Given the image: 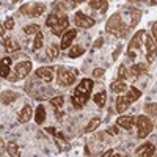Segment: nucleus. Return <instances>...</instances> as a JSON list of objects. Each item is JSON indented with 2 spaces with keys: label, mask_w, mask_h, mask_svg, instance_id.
<instances>
[{
  "label": "nucleus",
  "mask_w": 157,
  "mask_h": 157,
  "mask_svg": "<svg viewBox=\"0 0 157 157\" xmlns=\"http://www.w3.org/2000/svg\"><path fill=\"white\" fill-rule=\"evenodd\" d=\"M93 85L94 82L91 78H82V82L75 86L74 93L71 96V102L75 109H82L86 105V102L91 96V91H93Z\"/></svg>",
  "instance_id": "f257e3e1"
},
{
  "label": "nucleus",
  "mask_w": 157,
  "mask_h": 157,
  "mask_svg": "<svg viewBox=\"0 0 157 157\" xmlns=\"http://www.w3.org/2000/svg\"><path fill=\"white\" fill-rule=\"evenodd\" d=\"M46 25L52 30V33L54 35H57V36H63L64 35V32L66 30H69L68 27H69V17L66 16V14H63L61 11H52L50 14L47 16V19H46Z\"/></svg>",
  "instance_id": "f03ea898"
},
{
  "label": "nucleus",
  "mask_w": 157,
  "mask_h": 157,
  "mask_svg": "<svg viewBox=\"0 0 157 157\" xmlns=\"http://www.w3.org/2000/svg\"><path fill=\"white\" fill-rule=\"evenodd\" d=\"M105 30L107 33L116 36V38H126L130 32L129 29V24H124L123 21V16L120 14V13H115V14H112L109 19H107V24H105Z\"/></svg>",
  "instance_id": "7ed1b4c3"
},
{
  "label": "nucleus",
  "mask_w": 157,
  "mask_h": 157,
  "mask_svg": "<svg viewBox=\"0 0 157 157\" xmlns=\"http://www.w3.org/2000/svg\"><path fill=\"white\" fill-rule=\"evenodd\" d=\"M135 123H137V130H138L137 137H138L140 140H143L145 137H148V135L152 132L154 124H152V120H151L149 116H146V115H140V116L135 118Z\"/></svg>",
  "instance_id": "20e7f679"
},
{
  "label": "nucleus",
  "mask_w": 157,
  "mask_h": 157,
  "mask_svg": "<svg viewBox=\"0 0 157 157\" xmlns=\"http://www.w3.org/2000/svg\"><path fill=\"white\" fill-rule=\"evenodd\" d=\"M30 71H32V61H29V60L19 61V63H16L14 69H13V72H14V74L10 75V77H8V80H10V82L22 80V78H25V77L30 74Z\"/></svg>",
  "instance_id": "39448f33"
},
{
  "label": "nucleus",
  "mask_w": 157,
  "mask_h": 157,
  "mask_svg": "<svg viewBox=\"0 0 157 157\" xmlns=\"http://www.w3.org/2000/svg\"><path fill=\"white\" fill-rule=\"evenodd\" d=\"M75 75H77V71H74V69L58 68V71H57V82H58V85L63 86V88L71 86V85L75 82Z\"/></svg>",
  "instance_id": "423d86ee"
},
{
  "label": "nucleus",
  "mask_w": 157,
  "mask_h": 157,
  "mask_svg": "<svg viewBox=\"0 0 157 157\" xmlns=\"http://www.w3.org/2000/svg\"><path fill=\"white\" fill-rule=\"evenodd\" d=\"M143 38H145V32L140 30V32H137V33L132 36V39H130V43H129V46H127V57H129L130 60L137 58V54L141 50V39H143Z\"/></svg>",
  "instance_id": "0eeeda50"
},
{
  "label": "nucleus",
  "mask_w": 157,
  "mask_h": 157,
  "mask_svg": "<svg viewBox=\"0 0 157 157\" xmlns=\"http://www.w3.org/2000/svg\"><path fill=\"white\" fill-rule=\"evenodd\" d=\"M46 11L44 3H25L19 8V14L29 16V17H38Z\"/></svg>",
  "instance_id": "6e6552de"
},
{
  "label": "nucleus",
  "mask_w": 157,
  "mask_h": 157,
  "mask_svg": "<svg viewBox=\"0 0 157 157\" xmlns=\"http://www.w3.org/2000/svg\"><path fill=\"white\" fill-rule=\"evenodd\" d=\"M145 50H146V61L151 64L154 60H155V57H157V44H155V41H154V38L151 36V35H148V33H145Z\"/></svg>",
  "instance_id": "1a4fd4ad"
},
{
  "label": "nucleus",
  "mask_w": 157,
  "mask_h": 157,
  "mask_svg": "<svg viewBox=\"0 0 157 157\" xmlns=\"http://www.w3.org/2000/svg\"><path fill=\"white\" fill-rule=\"evenodd\" d=\"M74 24L77 25L78 29H91L96 24V21L91 17V16L85 14V13L77 11L75 14H74Z\"/></svg>",
  "instance_id": "9d476101"
},
{
  "label": "nucleus",
  "mask_w": 157,
  "mask_h": 157,
  "mask_svg": "<svg viewBox=\"0 0 157 157\" xmlns=\"http://www.w3.org/2000/svg\"><path fill=\"white\" fill-rule=\"evenodd\" d=\"M54 71H55V68H52V66H41L36 69L35 74H36V77L43 78L46 82H52L54 80Z\"/></svg>",
  "instance_id": "9b49d317"
},
{
  "label": "nucleus",
  "mask_w": 157,
  "mask_h": 157,
  "mask_svg": "<svg viewBox=\"0 0 157 157\" xmlns=\"http://www.w3.org/2000/svg\"><path fill=\"white\" fill-rule=\"evenodd\" d=\"M77 36V30L75 29H69L64 32V35L61 36V43H60V49H69V44H72V41Z\"/></svg>",
  "instance_id": "f8f14e48"
},
{
  "label": "nucleus",
  "mask_w": 157,
  "mask_h": 157,
  "mask_svg": "<svg viewBox=\"0 0 157 157\" xmlns=\"http://www.w3.org/2000/svg\"><path fill=\"white\" fill-rule=\"evenodd\" d=\"M154 154H155V146L149 141H146L145 145L137 148V155L138 157H154Z\"/></svg>",
  "instance_id": "ddd939ff"
},
{
  "label": "nucleus",
  "mask_w": 157,
  "mask_h": 157,
  "mask_svg": "<svg viewBox=\"0 0 157 157\" xmlns=\"http://www.w3.org/2000/svg\"><path fill=\"white\" fill-rule=\"evenodd\" d=\"M135 124V118L134 116H120L116 120V126L118 127H123V129H132Z\"/></svg>",
  "instance_id": "4468645a"
},
{
  "label": "nucleus",
  "mask_w": 157,
  "mask_h": 157,
  "mask_svg": "<svg viewBox=\"0 0 157 157\" xmlns=\"http://www.w3.org/2000/svg\"><path fill=\"white\" fill-rule=\"evenodd\" d=\"M88 5L91 10L99 11L101 14H104L109 10V2H105V0H91V2H88Z\"/></svg>",
  "instance_id": "2eb2a0df"
},
{
  "label": "nucleus",
  "mask_w": 157,
  "mask_h": 157,
  "mask_svg": "<svg viewBox=\"0 0 157 157\" xmlns=\"http://www.w3.org/2000/svg\"><path fill=\"white\" fill-rule=\"evenodd\" d=\"M16 99H19V94L14 93V91H11V90L2 91V104L3 105H10V104H13Z\"/></svg>",
  "instance_id": "dca6fc26"
},
{
  "label": "nucleus",
  "mask_w": 157,
  "mask_h": 157,
  "mask_svg": "<svg viewBox=\"0 0 157 157\" xmlns=\"http://www.w3.org/2000/svg\"><path fill=\"white\" fill-rule=\"evenodd\" d=\"M2 43H3V49L8 52V54H11V52H16V50L21 49V44L16 41L14 38H6L5 41H2Z\"/></svg>",
  "instance_id": "f3484780"
},
{
  "label": "nucleus",
  "mask_w": 157,
  "mask_h": 157,
  "mask_svg": "<svg viewBox=\"0 0 157 157\" xmlns=\"http://www.w3.org/2000/svg\"><path fill=\"white\" fill-rule=\"evenodd\" d=\"M141 10H137V8H132V11H130V22H129V29L132 30V29H135L137 25H138V22H140V19H141Z\"/></svg>",
  "instance_id": "a211bd4d"
},
{
  "label": "nucleus",
  "mask_w": 157,
  "mask_h": 157,
  "mask_svg": "<svg viewBox=\"0 0 157 157\" xmlns=\"http://www.w3.org/2000/svg\"><path fill=\"white\" fill-rule=\"evenodd\" d=\"M32 115H33V110H32V107L29 105H24V109L19 112V123H22V124H25L27 121H30L32 120Z\"/></svg>",
  "instance_id": "6ab92c4d"
},
{
  "label": "nucleus",
  "mask_w": 157,
  "mask_h": 157,
  "mask_svg": "<svg viewBox=\"0 0 157 157\" xmlns=\"http://www.w3.org/2000/svg\"><path fill=\"white\" fill-rule=\"evenodd\" d=\"M146 72V66H145V63H137V64H132L129 69V74L130 77H140L141 74H145Z\"/></svg>",
  "instance_id": "aec40b11"
},
{
  "label": "nucleus",
  "mask_w": 157,
  "mask_h": 157,
  "mask_svg": "<svg viewBox=\"0 0 157 157\" xmlns=\"http://www.w3.org/2000/svg\"><path fill=\"white\" fill-rule=\"evenodd\" d=\"M129 105H130V102H129V99L126 98V94H124V96H118V98H116V112L123 113L124 110H127V109H129Z\"/></svg>",
  "instance_id": "412c9836"
},
{
  "label": "nucleus",
  "mask_w": 157,
  "mask_h": 157,
  "mask_svg": "<svg viewBox=\"0 0 157 157\" xmlns=\"http://www.w3.org/2000/svg\"><path fill=\"white\" fill-rule=\"evenodd\" d=\"M101 123H102V120L99 116H96V118H93V120H90V123L83 127V132H86V134H91V132H94V130L101 126Z\"/></svg>",
  "instance_id": "4be33fe9"
},
{
  "label": "nucleus",
  "mask_w": 157,
  "mask_h": 157,
  "mask_svg": "<svg viewBox=\"0 0 157 157\" xmlns=\"http://www.w3.org/2000/svg\"><path fill=\"white\" fill-rule=\"evenodd\" d=\"M10 66H11V57H3L2 58V71H0V75L2 78H8L10 77Z\"/></svg>",
  "instance_id": "5701e85b"
},
{
  "label": "nucleus",
  "mask_w": 157,
  "mask_h": 157,
  "mask_svg": "<svg viewBox=\"0 0 157 157\" xmlns=\"http://www.w3.org/2000/svg\"><path fill=\"white\" fill-rule=\"evenodd\" d=\"M46 109H44V105H38L36 107V110H35V121H36V124H39L41 126L44 121H46Z\"/></svg>",
  "instance_id": "b1692460"
},
{
  "label": "nucleus",
  "mask_w": 157,
  "mask_h": 157,
  "mask_svg": "<svg viewBox=\"0 0 157 157\" xmlns=\"http://www.w3.org/2000/svg\"><path fill=\"white\" fill-rule=\"evenodd\" d=\"M140 96H141V91H140L138 88H135V86H130V88L127 90V94H126V98L129 99L130 104L135 102V101H138Z\"/></svg>",
  "instance_id": "393cba45"
},
{
  "label": "nucleus",
  "mask_w": 157,
  "mask_h": 157,
  "mask_svg": "<svg viewBox=\"0 0 157 157\" xmlns=\"http://www.w3.org/2000/svg\"><path fill=\"white\" fill-rule=\"evenodd\" d=\"M83 54H85V49L82 46H78V44H74L68 52V57L69 58H77V57H82Z\"/></svg>",
  "instance_id": "a878e982"
},
{
  "label": "nucleus",
  "mask_w": 157,
  "mask_h": 157,
  "mask_svg": "<svg viewBox=\"0 0 157 157\" xmlns=\"http://www.w3.org/2000/svg\"><path fill=\"white\" fill-rule=\"evenodd\" d=\"M127 78H130V74H129V69L126 68V64H120V69H118V82H124Z\"/></svg>",
  "instance_id": "bb28decb"
},
{
  "label": "nucleus",
  "mask_w": 157,
  "mask_h": 157,
  "mask_svg": "<svg viewBox=\"0 0 157 157\" xmlns=\"http://www.w3.org/2000/svg\"><path fill=\"white\" fill-rule=\"evenodd\" d=\"M110 90L113 91V93H116V94H121V93H124V91H127L129 88H127V85L124 82H113L110 85Z\"/></svg>",
  "instance_id": "cd10ccee"
},
{
  "label": "nucleus",
  "mask_w": 157,
  "mask_h": 157,
  "mask_svg": "<svg viewBox=\"0 0 157 157\" xmlns=\"http://www.w3.org/2000/svg\"><path fill=\"white\" fill-rule=\"evenodd\" d=\"M6 151L10 154V157H21V151H19V146L16 145L14 141H10L8 146H6Z\"/></svg>",
  "instance_id": "c85d7f7f"
},
{
  "label": "nucleus",
  "mask_w": 157,
  "mask_h": 157,
  "mask_svg": "<svg viewBox=\"0 0 157 157\" xmlns=\"http://www.w3.org/2000/svg\"><path fill=\"white\" fill-rule=\"evenodd\" d=\"M39 32H41V27H39L38 24H29V25H25L24 27V33L25 35H38Z\"/></svg>",
  "instance_id": "c756f323"
},
{
  "label": "nucleus",
  "mask_w": 157,
  "mask_h": 157,
  "mask_svg": "<svg viewBox=\"0 0 157 157\" xmlns=\"http://www.w3.org/2000/svg\"><path fill=\"white\" fill-rule=\"evenodd\" d=\"M105 99H107V93H105V91H99L98 94H94V102H96V105L99 109H102L104 105H105Z\"/></svg>",
  "instance_id": "7c9ffc66"
},
{
  "label": "nucleus",
  "mask_w": 157,
  "mask_h": 157,
  "mask_svg": "<svg viewBox=\"0 0 157 157\" xmlns=\"http://www.w3.org/2000/svg\"><path fill=\"white\" fill-rule=\"evenodd\" d=\"M58 54H60V46H57V43H50L49 44V49H47V55H49V58H57L58 57Z\"/></svg>",
  "instance_id": "2f4dec72"
},
{
  "label": "nucleus",
  "mask_w": 157,
  "mask_h": 157,
  "mask_svg": "<svg viewBox=\"0 0 157 157\" xmlns=\"http://www.w3.org/2000/svg\"><path fill=\"white\" fill-rule=\"evenodd\" d=\"M50 105L54 107L55 110H61L63 109V104H64V98L63 96H55V98H50Z\"/></svg>",
  "instance_id": "473e14b6"
},
{
  "label": "nucleus",
  "mask_w": 157,
  "mask_h": 157,
  "mask_svg": "<svg viewBox=\"0 0 157 157\" xmlns=\"http://www.w3.org/2000/svg\"><path fill=\"white\" fill-rule=\"evenodd\" d=\"M43 44H44V35H43V32H39L36 36H35V41H33V49L35 50H39L43 47Z\"/></svg>",
  "instance_id": "72a5a7b5"
},
{
  "label": "nucleus",
  "mask_w": 157,
  "mask_h": 157,
  "mask_svg": "<svg viewBox=\"0 0 157 157\" xmlns=\"http://www.w3.org/2000/svg\"><path fill=\"white\" fill-rule=\"evenodd\" d=\"M145 112L149 116H157V102H149L145 105Z\"/></svg>",
  "instance_id": "f704fd0d"
},
{
  "label": "nucleus",
  "mask_w": 157,
  "mask_h": 157,
  "mask_svg": "<svg viewBox=\"0 0 157 157\" xmlns=\"http://www.w3.org/2000/svg\"><path fill=\"white\" fill-rule=\"evenodd\" d=\"M101 157H124V154L118 152V151H115V149H107V151H104V152L101 154Z\"/></svg>",
  "instance_id": "c9c22d12"
},
{
  "label": "nucleus",
  "mask_w": 157,
  "mask_h": 157,
  "mask_svg": "<svg viewBox=\"0 0 157 157\" xmlns=\"http://www.w3.org/2000/svg\"><path fill=\"white\" fill-rule=\"evenodd\" d=\"M3 27L6 30H13V29H14V19H13V17H6V21L3 22Z\"/></svg>",
  "instance_id": "e433bc0d"
},
{
  "label": "nucleus",
  "mask_w": 157,
  "mask_h": 157,
  "mask_svg": "<svg viewBox=\"0 0 157 157\" xmlns=\"http://www.w3.org/2000/svg\"><path fill=\"white\" fill-rule=\"evenodd\" d=\"M104 72H105V69L104 68H96V69H93V78H99V77H102L104 75Z\"/></svg>",
  "instance_id": "4c0bfd02"
},
{
  "label": "nucleus",
  "mask_w": 157,
  "mask_h": 157,
  "mask_svg": "<svg viewBox=\"0 0 157 157\" xmlns=\"http://www.w3.org/2000/svg\"><path fill=\"white\" fill-rule=\"evenodd\" d=\"M46 130H47L49 134H52L54 137H58V138H61V140H66V137H64V135H61V134H58V132H57V130H55L54 127H47Z\"/></svg>",
  "instance_id": "58836bf2"
},
{
  "label": "nucleus",
  "mask_w": 157,
  "mask_h": 157,
  "mask_svg": "<svg viewBox=\"0 0 157 157\" xmlns=\"http://www.w3.org/2000/svg\"><path fill=\"white\" fill-rule=\"evenodd\" d=\"M151 32H152V38H154V41H155V44H157V21H155V22H152V25H151Z\"/></svg>",
  "instance_id": "ea45409f"
},
{
  "label": "nucleus",
  "mask_w": 157,
  "mask_h": 157,
  "mask_svg": "<svg viewBox=\"0 0 157 157\" xmlns=\"http://www.w3.org/2000/svg\"><path fill=\"white\" fill-rule=\"evenodd\" d=\"M102 44H104V39H102V36H99L93 44V49H99V47H102Z\"/></svg>",
  "instance_id": "a19ab883"
},
{
  "label": "nucleus",
  "mask_w": 157,
  "mask_h": 157,
  "mask_svg": "<svg viewBox=\"0 0 157 157\" xmlns=\"http://www.w3.org/2000/svg\"><path fill=\"white\" fill-rule=\"evenodd\" d=\"M107 134H109V135H116V134H118V126H116V127H110Z\"/></svg>",
  "instance_id": "79ce46f5"
},
{
  "label": "nucleus",
  "mask_w": 157,
  "mask_h": 157,
  "mask_svg": "<svg viewBox=\"0 0 157 157\" xmlns=\"http://www.w3.org/2000/svg\"><path fill=\"white\" fill-rule=\"evenodd\" d=\"M0 149H2V154H5V140H0Z\"/></svg>",
  "instance_id": "37998d69"
},
{
  "label": "nucleus",
  "mask_w": 157,
  "mask_h": 157,
  "mask_svg": "<svg viewBox=\"0 0 157 157\" xmlns=\"http://www.w3.org/2000/svg\"><path fill=\"white\" fill-rule=\"evenodd\" d=\"M120 52H121V46H120V47H118V49L113 52V60H116V57H118V54H120Z\"/></svg>",
  "instance_id": "c03bdc74"
},
{
  "label": "nucleus",
  "mask_w": 157,
  "mask_h": 157,
  "mask_svg": "<svg viewBox=\"0 0 157 157\" xmlns=\"http://www.w3.org/2000/svg\"><path fill=\"white\" fill-rule=\"evenodd\" d=\"M154 157H157V154H154Z\"/></svg>",
  "instance_id": "a18cd8bd"
}]
</instances>
